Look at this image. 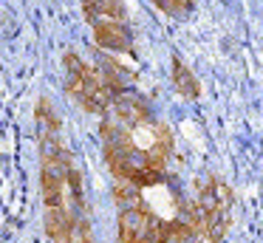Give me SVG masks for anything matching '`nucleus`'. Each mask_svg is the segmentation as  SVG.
Returning <instances> with one entry per match:
<instances>
[{
    "instance_id": "1",
    "label": "nucleus",
    "mask_w": 263,
    "mask_h": 243,
    "mask_svg": "<svg viewBox=\"0 0 263 243\" xmlns=\"http://www.w3.org/2000/svg\"><path fill=\"white\" fill-rule=\"evenodd\" d=\"M97 43L108 51H127L130 48V28H127V20L122 23H105V26H97Z\"/></svg>"
},
{
    "instance_id": "2",
    "label": "nucleus",
    "mask_w": 263,
    "mask_h": 243,
    "mask_svg": "<svg viewBox=\"0 0 263 243\" xmlns=\"http://www.w3.org/2000/svg\"><path fill=\"white\" fill-rule=\"evenodd\" d=\"M71 226L74 220L65 207H46V229L51 243H71Z\"/></svg>"
},
{
    "instance_id": "3",
    "label": "nucleus",
    "mask_w": 263,
    "mask_h": 243,
    "mask_svg": "<svg viewBox=\"0 0 263 243\" xmlns=\"http://www.w3.org/2000/svg\"><path fill=\"white\" fill-rule=\"evenodd\" d=\"M173 82H176L178 94H184L187 99H193V96H198V82L193 79V73L187 71V68L181 65V62H173Z\"/></svg>"
},
{
    "instance_id": "4",
    "label": "nucleus",
    "mask_w": 263,
    "mask_h": 243,
    "mask_svg": "<svg viewBox=\"0 0 263 243\" xmlns=\"http://www.w3.org/2000/svg\"><path fill=\"white\" fill-rule=\"evenodd\" d=\"M82 3H85V6H91V3H97V0H82Z\"/></svg>"
}]
</instances>
